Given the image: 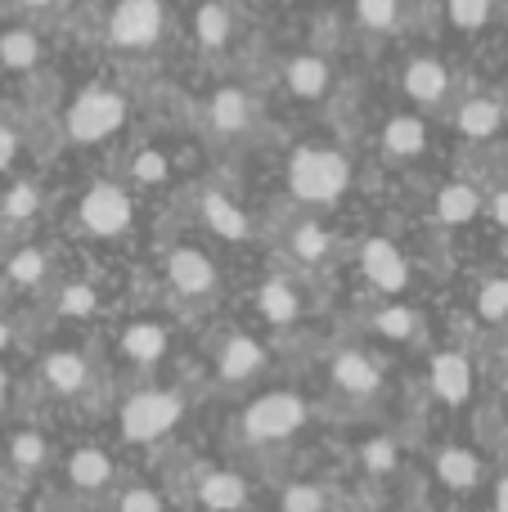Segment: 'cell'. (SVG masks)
Listing matches in <instances>:
<instances>
[{
    "label": "cell",
    "mask_w": 508,
    "mask_h": 512,
    "mask_svg": "<svg viewBox=\"0 0 508 512\" xmlns=\"http://www.w3.org/2000/svg\"><path fill=\"white\" fill-rule=\"evenodd\" d=\"M351 185V162L338 149H297L288 162V189L302 203H338Z\"/></svg>",
    "instance_id": "obj_1"
},
{
    "label": "cell",
    "mask_w": 508,
    "mask_h": 512,
    "mask_svg": "<svg viewBox=\"0 0 508 512\" xmlns=\"http://www.w3.org/2000/svg\"><path fill=\"white\" fill-rule=\"evenodd\" d=\"M180 418H185V400H180L176 391L149 387V391H135V396L126 400L122 414H117V427H122V441L153 445V441L176 432Z\"/></svg>",
    "instance_id": "obj_2"
},
{
    "label": "cell",
    "mask_w": 508,
    "mask_h": 512,
    "mask_svg": "<svg viewBox=\"0 0 508 512\" xmlns=\"http://www.w3.org/2000/svg\"><path fill=\"white\" fill-rule=\"evenodd\" d=\"M306 400L297 391H266L243 409V436L252 445H284L306 427Z\"/></svg>",
    "instance_id": "obj_3"
},
{
    "label": "cell",
    "mask_w": 508,
    "mask_h": 512,
    "mask_svg": "<svg viewBox=\"0 0 508 512\" xmlns=\"http://www.w3.org/2000/svg\"><path fill=\"white\" fill-rule=\"evenodd\" d=\"M126 122V99L108 86H90L72 99L68 108V135L77 144H99Z\"/></svg>",
    "instance_id": "obj_4"
},
{
    "label": "cell",
    "mask_w": 508,
    "mask_h": 512,
    "mask_svg": "<svg viewBox=\"0 0 508 512\" xmlns=\"http://www.w3.org/2000/svg\"><path fill=\"white\" fill-rule=\"evenodd\" d=\"M162 23H167V14L158 0H122L108 18V41L117 50H149L162 36Z\"/></svg>",
    "instance_id": "obj_5"
},
{
    "label": "cell",
    "mask_w": 508,
    "mask_h": 512,
    "mask_svg": "<svg viewBox=\"0 0 508 512\" xmlns=\"http://www.w3.org/2000/svg\"><path fill=\"white\" fill-rule=\"evenodd\" d=\"M131 216H135L131 198H126V189H117V185L86 189V198L77 203L81 230L95 234V239H113V234H122L126 225H131Z\"/></svg>",
    "instance_id": "obj_6"
},
{
    "label": "cell",
    "mask_w": 508,
    "mask_h": 512,
    "mask_svg": "<svg viewBox=\"0 0 508 512\" xmlns=\"http://www.w3.org/2000/svg\"><path fill=\"white\" fill-rule=\"evenodd\" d=\"M68 486L77 490V495H86V499H95V495H108V490L117 486V463H113V454L104 450V445H95V441H86V445H77V450L68 454Z\"/></svg>",
    "instance_id": "obj_7"
},
{
    "label": "cell",
    "mask_w": 508,
    "mask_h": 512,
    "mask_svg": "<svg viewBox=\"0 0 508 512\" xmlns=\"http://www.w3.org/2000/svg\"><path fill=\"white\" fill-rule=\"evenodd\" d=\"M428 382H432V396H437L441 405L459 409V405H468V396H473V364H468L464 351H437L428 364Z\"/></svg>",
    "instance_id": "obj_8"
},
{
    "label": "cell",
    "mask_w": 508,
    "mask_h": 512,
    "mask_svg": "<svg viewBox=\"0 0 508 512\" xmlns=\"http://www.w3.org/2000/svg\"><path fill=\"white\" fill-rule=\"evenodd\" d=\"M261 369H266V346L248 333H230L221 342V351H216V378L230 382V387L252 382Z\"/></svg>",
    "instance_id": "obj_9"
},
{
    "label": "cell",
    "mask_w": 508,
    "mask_h": 512,
    "mask_svg": "<svg viewBox=\"0 0 508 512\" xmlns=\"http://www.w3.org/2000/svg\"><path fill=\"white\" fill-rule=\"evenodd\" d=\"M432 468H437V481L446 490H455V495H468V490H477L486 481V463L477 450H468V445H441L437 459H432Z\"/></svg>",
    "instance_id": "obj_10"
},
{
    "label": "cell",
    "mask_w": 508,
    "mask_h": 512,
    "mask_svg": "<svg viewBox=\"0 0 508 512\" xmlns=\"http://www.w3.org/2000/svg\"><path fill=\"white\" fill-rule=\"evenodd\" d=\"M360 270H365V279L383 292H401L405 283H410V265H405L401 248L387 239H369L365 248H360Z\"/></svg>",
    "instance_id": "obj_11"
},
{
    "label": "cell",
    "mask_w": 508,
    "mask_h": 512,
    "mask_svg": "<svg viewBox=\"0 0 508 512\" xmlns=\"http://www.w3.org/2000/svg\"><path fill=\"white\" fill-rule=\"evenodd\" d=\"M329 382L342 391V396L365 400L383 387V373H378V364L369 360L365 351H338L333 364H329Z\"/></svg>",
    "instance_id": "obj_12"
},
{
    "label": "cell",
    "mask_w": 508,
    "mask_h": 512,
    "mask_svg": "<svg viewBox=\"0 0 508 512\" xmlns=\"http://www.w3.org/2000/svg\"><path fill=\"white\" fill-rule=\"evenodd\" d=\"M252 490L239 472H203L198 477V508L203 512H248Z\"/></svg>",
    "instance_id": "obj_13"
},
{
    "label": "cell",
    "mask_w": 508,
    "mask_h": 512,
    "mask_svg": "<svg viewBox=\"0 0 508 512\" xmlns=\"http://www.w3.org/2000/svg\"><path fill=\"white\" fill-rule=\"evenodd\" d=\"M167 274H171V288L180 297H207L216 288V265L207 261L198 248H176L167 261Z\"/></svg>",
    "instance_id": "obj_14"
},
{
    "label": "cell",
    "mask_w": 508,
    "mask_h": 512,
    "mask_svg": "<svg viewBox=\"0 0 508 512\" xmlns=\"http://www.w3.org/2000/svg\"><path fill=\"white\" fill-rule=\"evenodd\" d=\"M41 382L54 391V396H77V391L90 382L86 355H77V351H54V355H45Z\"/></svg>",
    "instance_id": "obj_15"
},
{
    "label": "cell",
    "mask_w": 508,
    "mask_h": 512,
    "mask_svg": "<svg viewBox=\"0 0 508 512\" xmlns=\"http://www.w3.org/2000/svg\"><path fill=\"white\" fill-rule=\"evenodd\" d=\"M446 90H450V77L437 59H414L410 68H405V95H410L414 104H441Z\"/></svg>",
    "instance_id": "obj_16"
},
{
    "label": "cell",
    "mask_w": 508,
    "mask_h": 512,
    "mask_svg": "<svg viewBox=\"0 0 508 512\" xmlns=\"http://www.w3.org/2000/svg\"><path fill=\"white\" fill-rule=\"evenodd\" d=\"M284 81L297 99H320L329 90V63L320 54H297V59H288Z\"/></svg>",
    "instance_id": "obj_17"
},
{
    "label": "cell",
    "mask_w": 508,
    "mask_h": 512,
    "mask_svg": "<svg viewBox=\"0 0 508 512\" xmlns=\"http://www.w3.org/2000/svg\"><path fill=\"white\" fill-rule=\"evenodd\" d=\"M257 310L270 324H293L302 315V297H297V288L288 279H266L257 288Z\"/></svg>",
    "instance_id": "obj_18"
},
{
    "label": "cell",
    "mask_w": 508,
    "mask_h": 512,
    "mask_svg": "<svg viewBox=\"0 0 508 512\" xmlns=\"http://www.w3.org/2000/svg\"><path fill=\"white\" fill-rule=\"evenodd\" d=\"M122 355H131L135 364H158L167 355V328L153 319H135L122 333Z\"/></svg>",
    "instance_id": "obj_19"
},
{
    "label": "cell",
    "mask_w": 508,
    "mask_h": 512,
    "mask_svg": "<svg viewBox=\"0 0 508 512\" xmlns=\"http://www.w3.org/2000/svg\"><path fill=\"white\" fill-rule=\"evenodd\" d=\"M203 221L212 225V234H221V239H230V243H243L252 234L248 216H243L225 194H207L203 198Z\"/></svg>",
    "instance_id": "obj_20"
},
{
    "label": "cell",
    "mask_w": 508,
    "mask_h": 512,
    "mask_svg": "<svg viewBox=\"0 0 508 512\" xmlns=\"http://www.w3.org/2000/svg\"><path fill=\"white\" fill-rule=\"evenodd\" d=\"M248 117H252V104H248V95L243 90H234V86H225V90H216V99H212V126L221 135H239L243 126H248Z\"/></svg>",
    "instance_id": "obj_21"
},
{
    "label": "cell",
    "mask_w": 508,
    "mask_h": 512,
    "mask_svg": "<svg viewBox=\"0 0 508 512\" xmlns=\"http://www.w3.org/2000/svg\"><path fill=\"white\" fill-rule=\"evenodd\" d=\"M504 122V108L495 104V99H468L464 108H459V131L468 135V140H491L495 131H500Z\"/></svg>",
    "instance_id": "obj_22"
},
{
    "label": "cell",
    "mask_w": 508,
    "mask_h": 512,
    "mask_svg": "<svg viewBox=\"0 0 508 512\" xmlns=\"http://www.w3.org/2000/svg\"><path fill=\"white\" fill-rule=\"evenodd\" d=\"M36 59H41V41H36V32H27V27H9V32L0 36V63H5L9 72L36 68Z\"/></svg>",
    "instance_id": "obj_23"
},
{
    "label": "cell",
    "mask_w": 508,
    "mask_h": 512,
    "mask_svg": "<svg viewBox=\"0 0 508 512\" xmlns=\"http://www.w3.org/2000/svg\"><path fill=\"white\" fill-rule=\"evenodd\" d=\"M477 212H482V198H477L473 185H446L437 194V221L464 225V221H473Z\"/></svg>",
    "instance_id": "obj_24"
},
{
    "label": "cell",
    "mask_w": 508,
    "mask_h": 512,
    "mask_svg": "<svg viewBox=\"0 0 508 512\" xmlns=\"http://www.w3.org/2000/svg\"><path fill=\"white\" fill-rule=\"evenodd\" d=\"M45 459H50V445H45L41 432H14V441H9V463H14L23 477L41 472Z\"/></svg>",
    "instance_id": "obj_25"
},
{
    "label": "cell",
    "mask_w": 508,
    "mask_h": 512,
    "mask_svg": "<svg viewBox=\"0 0 508 512\" xmlns=\"http://www.w3.org/2000/svg\"><path fill=\"white\" fill-rule=\"evenodd\" d=\"M387 140V153H396V158H414V153L423 149V140H428V131H423L419 117H392L383 131Z\"/></svg>",
    "instance_id": "obj_26"
},
{
    "label": "cell",
    "mask_w": 508,
    "mask_h": 512,
    "mask_svg": "<svg viewBox=\"0 0 508 512\" xmlns=\"http://www.w3.org/2000/svg\"><path fill=\"white\" fill-rule=\"evenodd\" d=\"M194 32H198V41H203L207 50H221V45L230 41V9H225L221 0H207V5L198 9V18H194Z\"/></svg>",
    "instance_id": "obj_27"
},
{
    "label": "cell",
    "mask_w": 508,
    "mask_h": 512,
    "mask_svg": "<svg viewBox=\"0 0 508 512\" xmlns=\"http://www.w3.org/2000/svg\"><path fill=\"white\" fill-rule=\"evenodd\" d=\"M333 495L320 486V481H293L284 490V512H329Z\"/></svg>",
    "instance_id": "obj_28"
},
{
    "label": "cell",
    "mask_w": 508,
    "mask_h": 512,
    "mask_svg": "<svg viewBox=\"0 0 508 512\" xmlns=\"http://www.w3.org/2000/svg\"><path fill=\"white\" fill-rule=\"evenodd\" d=\"M360 463H365L369 477L387 481L396 468H401V454H396L392 441H383V436H378V441H365V445H360Z\"/></svg>",
    "instance_id": "obj_29"
},
{
    "label": "cell",
    "mask_w": 508,
    "mask_h": 512,
    "mask_svg": "<svg viewBox=\"0 0 508 512\" xmlns=\"http://www.w3.org/2000/svg\"><path fill=\"white\" fill-rule=\"evenodd\" d=\"M329 248H333V239H329V230H324V225L306 221V225H297V230H293V256H297V261L315 265Z\"/></svg>",
    "instance_id": "obj_30"
},
{
    "label": "cell",
    "mask_w": 508,
    "mask_h": 512,
    "mask_svg": "<svg viewBox=\"0 0 508 512\" xmlns=\"http://www.w3.org/2000/svg\"><path fill=\"white\" fill-rule=\"evenodd\" d=\"M9 283H18V288H32V283L45 279V252L41 248H18L14 261L5 265Z\"/></svg>",
    "instance_id": "obj_31"
},
{
    "label": "cell",
    "mask_w": 508,
    "mask_h": 512,
    "mask_svg": "<svg viewBox=\"0 0 508 512\" xmlns=\"http://www.w3.org/2000/svg\"><path fill=\"white\" fill-rule=\"evenodd\" d=\"M477 315L486 324H504L508 319V279H486L477 292Z\"/></svg>",
    "instance_id": "obj_32"
},
{
    "label": "cell",
    "mask_w": 508,
    "mask_h": 512,
    "mask_svg": "<svg viewBox=\"0 0 508 512\" xmlns=\"http://www.w3.org/2000/svg\"><path fill=\"white\" fill-rule=\"evenodd\" d=\"M117 512H167V499H162L153 486L135 481V486H122V495H117Z\"/></svg>",
    "instance_id": "obj_33"
},
{
    "label": "cell",
    "mask_w": 508,
    "mask_h": 512,
    "mask_svg": "<svg viewBox=\"0 0 508 512\" xmlns=\"http://www.w3.org/2000/svg\"><path fill=\"white\" fill-rule=\"evenodd\" d=\"M0 212L9 216V221H27V216H36L41 212V194H36L27 180H18L14 189L5 194V203H0Z\"/></svg>",
    "instance_id": "obj_34"
},
{
    "label": "cell",
    "mask_w": 508,
    "mask_h": 512,
    "mask_svg": "<svg viewBox=\"0 0 508 512\" xmlns=\"http://www.w3.org/2000/svg\"><path fill=\"white\" fill-rule=\"evenodd\" d=\"M491 18V0H450V23L459 32H477Z\"/></svg>",
    "instance_id": "obj_35"
},
{
    "label": "cell",
    "mask_w": 508,
    "mask_h": 512,
    "mask_svg": "<svg viewBox=\"0 0 508 512\" xmlns=\"http://www.w3.org/2000/svg\"><path fill=\"white\" fill-rule=\"evenodd\" d=\"M356 14H360L365 27L387 32V27L396 23V14H401V0H356Z\"/></svg>",
    "instance_id": "obj_36"
},
{
    "label": "cell",
    "mask_w": 508,
    "mask_h": 512,
    "mask_svg": "<svg viewBox=\"0 0 508 512\" xmlns=\"http://www.w3.org/2000/svg\"><path fill=\"white\" fill-rule=\"evenodd\" d=\"M95 306H99V297H95V288H90V283H68V288H63V297H59L63 315H77V319L95 315Z\"/></svg>",
    "instance_id": "obj_37"
},
{
    "label": "cell",
    "mask_w": 508,
    "mask_h": 512,
    "mask_svg": "<svg viewBox=\"0 0 508 512\" xmlns=\"http://www.w3.org/2000/svg\"><path fill=\"white\" fill-rule=\"evenodd\" d=\"M414 328H419V319H414V310H405V306H387V310H378V333L383 337H414Z\"/></svg>",
    "instance_id": "obj_38"
},
{
    "label": "cell",
    "mask_w": 508,
    "mask_h": 512,
    "mask_svg": "<svg viewBox=\"0 0 508 512\" xmlns=\"http://www.w3.org/2000/svg\"><path fill=\"white\" fill-rule=\"evenodd\" d=\"M167 153H158V149H144L140 158H135V167H131V176L140 180V185H162L167 180Z\"/></svg>",
    "instance_id": "obj_39"
},
{
    "label": "cell",
    "mask_w": 508,
    "mask_h": 512,
    "mask_svg": "<svg viewBox=\"0 0 508 512\" xmlns=\"http://www.w3.org/2000/svg\"><path fill=\"white\" fill-rule=\"evenodd\" d=\"M14 158H18V135L9 131V126H0V171H5Z\"/></svg>",
    "instance_id": "obj_40"
},
{
    "label": "cell",
    "mask_w": 508,
    "mask_h": 512,
    "mask_svg": "<svg viewBox=\"0 0 508 512\" xmlns=\"http://www.w3.org/2000/svg\"><path fill=\"white\" fill-rule=\"evenodd\" d=\"M491 512H508V472L495 481V490H491Z\"/></svg>",
    "instance_id": "obj_41"
},
{
    "label": "cell",
    "mask_w": 508,
    "mask_h": 512,
    "mask_svg": "<svg viewBox=\"0 0 508 512\" xmlns=\"http://www.w3.org/2000/svg\"><path fill=\"white\" fill-rule=\"evenodd\" d=\"M491 216H495V221H500L504 230H508V189H504V194H495V203H491Z\"/></svg>",
    "instance_id": "obj_42"
},
{
    "label": "cell",
    "mask_w": 508,
    "mask_h": 512,
    "mask_svg": "<svg viewBox=\"0 0 508 512\" xmlns=\"http://www.w3.org/2000/svg\"><path fill=\"white\" fill-rule=\"evenodd\" d=\"M5 400H9V378H5V369H0V409H5Z\"/></svg>",
    "instance_id": "obj_43"
},
{
    "label": "cell",
    "mask_w": 508,
    "mask_h": 512,
    "mask_svg": "<svg viewBox=\"0 0 508 512\" xmlns=\"http://www.w3.org/2000/svg\"><path fill=\"white\" fill-rule=\"evenodd\" d=\"M5 346H9V324L0 319V351H5Z\"/></svg>",
    "instance_id": "obj_44"
},
{
    "label": "cell",
    "mask_w": 508,
    "mask_h": 512,
    "mask_svg": "<svg viewBox=\"0 0 508 512\" xmlns=\"http://www.w3.org/2000/svg\"><path fill=\"white\" fill-rule=\"evenodd\" d=\"M27 9H45V5H54V0H23Z\"/></svg>",
    "instance_id": "obj_45"
}]
</instances>
